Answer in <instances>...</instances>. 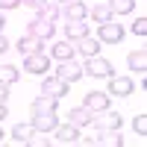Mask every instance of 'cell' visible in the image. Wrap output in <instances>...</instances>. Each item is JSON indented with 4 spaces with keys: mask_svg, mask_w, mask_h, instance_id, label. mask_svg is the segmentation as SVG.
Masks as SVG:
<instances>
[{
    "mask_svg": "<svg viewBox=\"0 0 147 147\" xmlns=\"http://www.w3.org/2000/svg\"><path fill=\"white\" fill-rule=\"evenodd\" d=\"M132 129H136L138 136L144 138V136H147V118H144V115H136V121H132Z\"/></svg>",
    "mask_w": 147,
    "mask_h": 147,
    "instance_id": "484cf974",
    "label": "cell"
},
{
    "mask_svg": "<svg viewBox=\"0 0 147 147\" xmlns=\"http://www.w3.org/2000/svg\"><path fill=\"white\" fill-rule=\"evenodd\" d=\"M91 124H97L100 129H121V115L112 112V109H103V112H97Z\"/></svg>",
    "mask_w": 147,
    "mask_h": 147,
    "instance_id": "30bf717a",
    "label": "cell"
},
{
    "mask_svg": "<svg viewBox=\"0 0 147 147\" xmlns=\"http://www.w3.org/2000/svg\"><path fill=\"white\" fill-rule=\"evenodd\" d=\"M127 68L136 71V74H144L147 71V56H144V47H138V50H132L127 56Z\"/></svg>",
    "mask_w": 147,
    "mask_h": 147,
    "instance_id": "ac0fdd59",
    "label": "cell"
},
{
    "mask_svg": "<svg viewBox=\"0 0 147 147\" xmlns=\"http://www.w3.org/2000/svg\"><path fill=\"white\" fill-rule=\"evenodd\" d=\"M41 94H47V97H56V100H62V97L68 94V82L65 80H59V77H50V80H44L41 82V88H38Z\"/></svg>",
    "mask_w": 147,
    "mask_h": 147,
    "instance_id": "ba28073f",
    "label": "cell"
},
{
    "mask_svg": "<svg viewBox=\"0 0 147 147\" xmlns=\"http://www.w3.org/2000/svg\"><path fill=\"white\" fill-rule=\"evenodd\" d=\"M97 144H109V147H121V144H127V138L121 136V129H100V136H97Z\"/></svg>",
    "mask_w": 147,
    "mask_h": 147,
    "instance_id": "d6986e66",
    "label": "cell"
},
{
    "mask_svg": "<svg viewBox=\"0 0 147 147\" xmlns=\"http://www.w3.org/2000/svg\"><path fill=\"white\" fill-rule=\"evenodd\" d=\"M82 74H88V77H94V80H109L115 74V68H112L109 59H103L100 53H97V56H88V62L82 65Z\"/></svg>",
    "mask_w": 147,
    "mask_h": 147,
    "instance_id": "6da1fadb",
    "label": "cell"
},
{
    "mask_svg": "<svg viewBox=\"0 0 147 147\" xmlns=\"http://www.w3.org/2000/svg\"><path fill=\"white\" fill-rule=\"evenodd\" d=\"M6 115H9V112H6V100H0V121H3Z\"/></svg>",
    "mask_w": 147,
    "mask_h": 147,
    "instance_id": "4dcf8cb0",
    "label": "cell"
},
{
    "mask_svg": "<svg viewBox=\"0 0 147 147\" xmlns=\"http://www.w3.org/2000/svg\"><path fill=\"white\" fill-rule=\"evenodd\" d=\"M21 6V0H0V12H6V9H18Z\"/></svg>",
    "mask_w": 147,
    "mask_h": 147,
    "instance_id": "4316f807",
    "label": "cell"
},
{
    "mask_svg": "<svg viewBox=\"0 0 147 147\" xmlns=\"http://www.w3.org/2000/svg\"><path fill=\"white\" fill-rule=\"evenodd\" d=\"M41 38H35V35H21V38H18V50H21V56H27V53H35V50H41Z\"/></svg>",
    "mask_w": 147,
    "mask_h": 147,
    "instance_id": "ffe728a7",
    "label": "cell"
},
{
    "mask_svg": "<svg viewBox=\"0 0 147 147\" xmlns=\"http://www.w3.org/2000/svg\"><path fill=\"white\" fill-rule=\"evenodd\" d=\"M62 18L65 21H85L88 18V6H85L82 0H71V3L62 6Z\"/></svg>",
    "mask_w": 147,
    "mask_h": 147,
    "instance_id": "9c48e42d",
    "label": "cell"
},
{
    "mask_svg": "<svg viewBox=\"0 0 147 147\" xmlns=\"http://www.w3.org/2000/svg\"><path fill=\"white\" fill-rule=\"evenodd\" d=\"M56 141L59 144H77L80 141V127H74V124L56 127Z\"/></svg>",
    "mask_w": 147,
    "mask_h": 147,
    "instance_id": "2e32d148",
    "label": "cell"
},
{
    "mask_svg": "<svg viewBox=\"0 0 147 147\" xmlns=\"http://www.w3.org/2000/svg\"><path fill=\"white\" fill-rule=\"evenodd\" d=\"M3 138H6V136H3V129H0V141H3Z\"/></svg>",
    "mask_w": 147,
    "mask_h": 147,
    "instance_id": "836d02e7",
    "label": "cell"
},
{
    "mask_svg": "<svg viewBox=\"0 0 147 147\" xmlns=\"http://www.w3.org/2000/svg\"><path fill=\"white\" fill-rule=\"evenodd\" d=\"M109 94H118V97H127V94H132L136 91V82H132L129 77H109V88H106Z\"/></svg>",
    "mask_w": 147,
    "mask_h": 147,
    "instance_id": "8992f818",
    "label": "cell"
},
{
    "mask_svg": "<svg viewBox=\"0 0 147 147\" xmlns=\"http://www.w3.org/2000/svg\"><path fill=\"white\" fill-rule=\"evenodd\" d=\"M50 56H53V59H59V62H65V59H77V41H71V38H65V41H59V44H53V50H50Z\"/></svg>",
    "mask_w": 147,
    "mask_h": 147,
    "instance_id": "7c38bea8",
    "label": "cell"
},
{
    "mask_svg": "<svg viewBox=\"0 0 147 147\" xmlns=\"http://www.w3.org/2000/svg\"><path fill=\"white\" fill-rule=\"evenodd\" d=\"M50 3H56V6H65V3H71V0H50Z\"/></svg>",
    "mask_w": 147,
    "mask_h": 147,
    "instance_id": "1f68e13d",
    "label": "cell"
},
{
    "mask_svg": "<svg viewBox=\"0 0 147 147\" xmlns=\"http://www.w3.org/2000/svg\"><path fill=\"white\" fill-rule=\"evenodd\" d=\"M21 3H24V6H30V9H38V6L47 3V0H21Z\"/></svg>",
    "mask_w": 147,
    "mask_h": 147,
    "instance_id": "83f0119b",
    "label": "cell"
},
{
    "mask_svg": "<svg viewBox=\"0 0 147 147\" xmlns=\"http://www.w3.org/2000/svg\"><path fill=\"white\" fill-rule=\"evenodd\" d=\"M18 80H21V68H15V65H0V82L15 85Z\"/></svg>",
    "mask_w": 147,
    "mask_h": 147,
    "instance_id": "44dd1931",
    "label": "cell"
},
{
    "mask_svg": "<svg viewBox=\"0 0 147 147\" xmlns=\"http://www.w3.org/2000/svg\"><path fill=\"white\" fill-rule=\"evenodd\" d=\"M82 35H88V21H65V38L80 41Z\"/></svg>",
    "mask_w": 147,
    "mask_h": 147,
    "instance_id": "9a60e30c",
    "label": "cell"
},
{
    "mask_svg": "<svg viewBox=\"0 0 147 147\" xmlns=\"http://www.w3.org/2000/svg\"><path fill=\"white\" fill-rule=\"evenodd\" d=\"M38 112H59V100L47 97V94H38L32 100V115H38Z\"/></svg>",
    "mask_w": 147,
    "mask_h": 147,
    "instance_id": "e0dca14e",
    "label": "cell"
},
{
    "mask_svg": "<svg viewBox=\"0 0 147 147\" xmlns=\"http://www.w3.org/2000/svg\"><path fill=\"white\" fill-rule=\"evenodd\" d=\"M56 77H59V80H65V82L71 85V82H77V80L82 77V65L77 62V59H65V62H59Z\"/></svg>",
    "mask_w": 147,
    "mask_h": 147,
    "instance_id": "5b68a950",
    "label": "cell"
},
{
    "mask_svg": "<svg viewBox=\"0 0 147 147\" xmlns=\"http://www.w3.org/2000/svg\"><path fill=\"white\" fill-rule=\"evenodd\" d=\"M59 127V118L56 112H38V115H32V129H38V132H50Z\"/></svg>",
    "mask_w": 147,
    "mask_h": 147,
    "instance_id": "8fae6325",
    "label": "cell"
},
{
    "mask_svg": "<svg viewBox=\"0 0 147 147\" xmlns=\"http://www.w3.org/2000/svg\"><path fill=\"white\" fill-rule=\"evenodd\" d=\"M77 53H82L85 59H88V56H97V53H100V41H97V35H82V38L77 41Z\"/></svg>",
    "mask_w": 147,
    "mask_h": 147,
    "instance_id": "5bb4252c",
    "label": "cell"
},
{
    "mask_svg": "<svg viewBox=\"0 0 147 147\" xmlns=\"http://www.w3.org/2000/svg\"><path fill=\"white\" fill-rule=\"evenodd\" d=\"M6 97H9V85L0 82V100H6Z\"/></svg>",
    "mask_w": 147,
    "mask_h": 147,
    "instance_id": "f546056e",
    "label": "cell"
},
{
    "mask_svg": "<svg viewBox=\"0 0 147 147\" xmlns=\"http://www.w3.org/2000/svg\"><path fill=\"white\" fill-rule=\"evenodd\" d=\"M91 121H94V112L85 109V106H77V109L68 112V124H74V127H88Z\"/></svg>",
    "mask_w": 147,
    "mask_h": 147,
    "instance_id": "4fadbf2b",
    "label": "cell"
},
{
    "mask_svg": "<svg viewBox=\"0 0 147 147\" xmlns=\"http://www.w3.org/2000/svg\"><path fill=\"white\" fill-rule=\"evenodd\" d=\"M6 50H9V38L0 32V53H6Z\"/></svg>",
    "mask_w": 147,
    "mask_h": 147,
    "instance_id": "f1b7e54d",
    "label": "cell"
},
{
    "mask_svg": "<svg viewBox=\"0 0 147 147\" xmlns=\"http://www.w3.org/2000/svg\"><path fill=\"white\" fill-rule=\"evenodd\" d=\"M85 109H91V112H103L109 109V91H85V100H82Z\"/></svg>",
    "mask_w": 147,
    "mask_h": 147,
    "instance_id": "52a82bcc",
    "label": "cell"
},
{
    "mask_svg": "<svg viewBox=\"0 0 147 147\" xmlns=\"http://www.w3.org/2000/svg\"><path fill=\"white\" fill-rule=\"evenodd\" d=\"M32 132H35V129H32V124H15V129H12V138H15L18 144H27Z\"/></svg>",
    "mask_w": 147,
    "mask_h": 147,
    "instance_id": "603a6c76",
    "label": "cell"
},
{
    "mask_svg": "<svg viewBox=\"0 0 147 147\" xmlns=\"http://www.w3.org/2000/svg\"><path fill=\"white\" fill-rule=\"evenodd\" d=\"M106 6L112 9V15H129L136 9V0H109Z\"/></svg>",
    "mask_w": 147,
    "mask_h": 147,
    "instance_id": "7402d4cb",
    "label": "cell"
},
{
    "mask_svg": "<svg viewBox=\"0 0 147 147\" xmlns=\"http://www.w3.org/2000/svg\"><path fill=\"white\" fill-rule=\"evenodd\" d=\"M27 32L35 35V38H41V41H50L53 32H56V24L53 21H44V18H32L30 27H27Z\"/></svg>",
    "mask_w": 147,
    "mask_h": 147,
    "instance_id": "277c9868",
    "label": "cell"
},
{
    "mask_svg": "<svg viewBox=\"0 0 147 147\" xmlns=\"http://www.w3.org/2000/svg\"><path fill=\"white\" fill-rule=\"evenodd\" d=\"M121 38H124V27H121L115 18L100 24V30H97V41L100 44H121Z\"/></svg>",
    "mask_w": 147,
    "mask_h": 147,
    "instance_id": "7a4b0ae2",
    "label": "cell"
},
{
    "mask_svg": "<svg viewBox=\"0 0 147 147\" xmlns=\"http://www.w3.org/2000/svg\"><path fill=\"white\" fill-rule=\"evenodd\" d=\"M88 15H91V21H97V24H106V21H112V18H115V15H112V9H109L106 3L94 6V9L88 12Z\"/></svg>",
    "mask_w": 147,
    "mask_h": 147,
    "instance_id": "cb8c5ba5",
    "label": "cell"
},
{
    "mask_svg": "<svg viewBox=\"0 0 147 147\" xmlns=\"http://www.w3.org/2000/svg\"><path fill=\"white\" fill-rule=\"evenodd\" d=\"M129 30H132V32H136V35H138V38H144V35H147V18H144V15H138L136 21H132V24H129Z\"/></svg>",
    "mask_w": 147,
    "mask_h": 147,
    "instance_id": "d4e9b609",
    "label": "cell"
},
{
    "mask_svg": "<svg viewBox=\"0 0 147 147\" xmlns=\"http://www.w3.org/2000/svg\"><path fill=\"white\" fill-rule=\"evenodd\" d=\"M50 68V56H44V50H35L24 56V71L27 74H44Z\"/></svg>",
    "mask_w": 147,
    "mask_h": 147,
    "instance_id": "3957f363",
    "label": "cell"
},
{
    "mask_svg": "<svg viewBox=\"0 0 147 147\" xmlns=\"http://www.w3.org/2000/svg\"><path fill=\"white\" fill-rule=\"evenodd\" d=\"M3 24H6V18H3V15H0V32H3Z\"/></svg>",
    "mask_w": 147,
    "mask_h": 147,
    "instance_id": "d6a6232c",
    "label": "cell"
}]
</instances>
